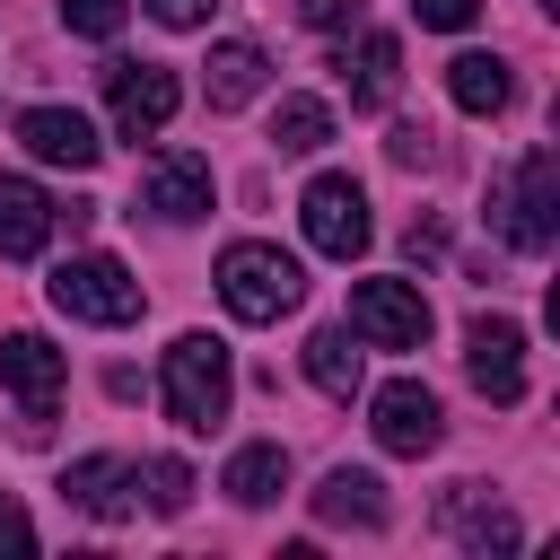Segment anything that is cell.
I'll return each mask as SVG.
<instances>
[{"label": "cell", "instance_id": "6da1fadb", "mask_svg": "<svg viewBox=\"0 0 560 560\" xmlns=\"http://www.w3.org/2000/svg\"><path fill=\"white\" fill-rule=\"evenodd\" d=\"M490 219L516 254H551V236H560V149H525L490 184Z\"/></svg>", "mask_w": 560, "mask_h": 560}, {"label": "cell", "instance_id": "7a4b0ae2", "mask_svg": "<svg viewBox=\"0 0 560 560\" xmlns=\"http://www.w3.org/2000/svg\"><path fill=\"white\" fill-rule=\"evenodd\" d=\"M219 298H228L236 324H280V315L306 298V271H298V254H280V245H262V236H236V245L219 254Z\"/></svg>", "mask_w": 560, "mask_h": 560}, {"label": "cell", "instance_id": "3957f363", "mask_svg": "<svg viewBox=\"0 0 560 560\" xmlns=\"http://www.w3.org/2000/svg\"><path fill=\"white\" fill-rule=\"evenodd\" d=\"M228 394H236V376H228V341H210V332H175V350H166V411H175V429L210 438V429L228 420Z\"/></svg>", "mask_w": 560, "mask_h": 560}, {"label": "cell", "instance_id": "277c9868", "mask_svg": "<svg viewBox=\"0 0 560 560\" xmlns=\"http://www.w3.org/2000/svg\"><path fill=\"white\" fill-rule=\"evenodd\" d=\"M52 306L70 315V324H131L140 315V280L114 262V254H79V262H61L52 271Z\"/></svg>", "mask_w": 560, "mask_h": 560}, {"label": "cell", "instance_id": "5b68a950", "mask_svg": "<svg viewBox=\"0 0 560 560\" xmlns=\"http://www.w3.org/2000/svg\"><path fill=\"white\" fill-rule=\"evenodd\" d=\"M96 79H105V105H114V131H122V140L166 131V122H175V105H184L175 70H158V61H105Z\"/></svg>", "mask_w": 560, "mask_h": 560}, {"label": "cell", "instance_id": "8992f818", "mask_svg": "<svg viewBox=\"0 0 560 560\" xmlns=\"http://www.w3.org/2000/svg\"><path fill=\"white\" fill-rule=\"evenodd\" d=\"M350 332L368 350H420L429 341V298L411 280H359L350 289Z\"/></svg>", "mask_w": 560, "mask_h": 560}, {"label": "cell", "instance_id": "52a82bcc", "mask_svg": "<svg viewBox=\"0 0 560 560\" xmlns=\"http://www.w3.org/2000/svg\"><path fill=\"white\" fill-rule=\"evenodd\" d=\"M368 429H376L385 455H429V446L446 438V411H438V394H429L420 376H394V385H376Z\"/></svg>", "mask_w": 560, "mask_h": 560}, {"label": "cell", "instance_id": "ba28073f", "mask_svg": "<svg viewBox=\"0 0 560 560\" xmlns=\"http://www.w3.org/2000/svg\"><path fill=\"white\" fill-rule=\"evenodd\" d=\"M298 210H306V245H315V254H332V262L368 254V192H359L350 175H315Z\"/></svg>", "mask_w": 560, "mask_h": 560}, {"label": "cell", "instance_id": "9c48e42d", "mask_svg": "<svg viewBox=\"0 0 560 560\" xmlns=\"http://www.w3.org/2000/svg\"><path fill=\"white\" fill-rule=\"evenodd\" d=\"M61 350L44 341V332H9L0 341V385L18 394V411H26V429H44L52 411H61Z\"/></svg>", "mask_w": 560, "mask_h": 560}, {"label": "cell", "instance_id": "30bf717a", "mask_svg": "<svg viewBox=\"0 0 560 560\" xmlns=\"http://www.w3.org/2000/svg\"><path fill=\"white\" fill-rule=\"evenodd\" d=\"M210 158L201 149H166V158H149V175H140V210H158L166 228H184V219H201L210 210Z\"/></svg>", "mask_w": 560, "mask_h": 560}, {"label": "cell", "instance_id": "8fae6325", "mask_svg": "<svg viewBox=\"0 0 560 560\" xmlns=\"http://www.w3.org/2000/svg\"><path fill=\"white\" fill-rule=\"evenodd\" d=\"M464 368H472V385H481L490 402H525V332H516L508 315H481V324L464 332Z\"/></svg>", "mask_w": 560, "mask_h": 560}, {"label": "cell", "instance_id": "7c38bea8", "mask_svg": "<svg viewBox=\"0 0 560 560\" xmlns=\"http://www.w3.org/2000/svg\"><path fill=\"white\" fill-rule=\"evenodd\" d=\"M140 464H122V455H79L70 472H61V499L79 508V516H96V525H122L140 499Z\"/></svg>", "mask_w": 560, "mask_h": 560}, {"label": "cell", "instance_id": "4fadbf2b", "mask_svg": "<svg viewBox=\"0 0 560 560\" xmlns=\"http://www.w3.org/2000/svg\"><path fill=\"white\" fill-rule=\"evenodd\" d=\"M18 140H26L44 166H70V175L105 158L96 122H88V114H70V105H26V114H18Z\"/></svg>", "mask_w": 560, "mask_h": 560}, {"label": "cell", "instance_id": "5bb4252c", "mask_svg": "<svg viewBox=\"0 0 560 560\" xmlns=\"http://www.w3.org/2000/svg\"><path fill=\"white\" fill-rule=\"evenodd\" d=\"M332 70H341L350 105H368V114H376V105H394V88H402V44L368 26L359 44H341V61H332Z\"/></svg>", "mask_w": 560, "mask_h": 560}, {"label": "cell", "instance_id": "9a60e30c", "mask_svg": "<svg viewBox=\"0 0 560 560\" xmlns=\"http://www.w3.org/2000/svg\"><path fill=\"white\" fill-rule=\"evenodd\" d=\"M438 525H446L455 542H472V551H516V516H508L481 481H455V490L438 499Z\"/></svg>", "mask_w": 560, "mask_h": 560}, {"label": "cell", "instance_id": "2e32d148", "mask_svg": "<svg viewBox=\"0 0 560 560\" xmlns=\"http://www.w3.org/2000/svg\"><path fill=\"white\" fill-rule=\"evenodd\" d=\"M52 192L44 184H26V175H0V254L9 262H26V254H44V236H52Z\"/></svg>", "mask_w": 560, "mask_h": 560}, {"label": "cell", "instance_id": "e0dca14e", "mask_svg": "<svg viewBox=\"0 0 560 560\" xmlns=\"http://www.w3.org/2000/svg\"><path fill=\"white\" fill-rule=\"evenodd\" d=\"M262 44H210V61H201V88H210V105L219 114H236V105H254L262 96Z\"/></svg>", "mask_w": 560, "mask_h": 560}, {"label": "cell", "instance_id": "ac0fdd59", "mask_svg": "<svg viewBox=\"0 0 560 560\" xmlns=\"http://www.w3.org/2000/svg\"><path fill=\"white\" fill-rule=\"evenodd\" d=\"M446 96H455L464 114H508L516 79H508L499 52H455V61H446Z\"/></svg>", "mask_w": 560, "mask_h": 560}, {"label": "cell", "instance_id": "d6986e66", "mask_svg": "<svg viewBox=\"0 0 560 560\" xmlns=\"http://www.w3.org/2000/svg\"><path fill=\"white\" fill-rule=\"evenodd\" d=\"M315 516H324V525H385V481L359 472V464H341V472H324Z\"/></svg>", "mask_w": 560, "mask_h": 560}, {"label": "cell", "instance_id": "ffe728a7", "mask_svg": "<svg viewBox=\"0 0 560 560\" xmlns=\"http://www.w3.org/2000/svg\"><path fill=\"white\" fill-rule=\"evenodd\" d=\"M306 376H315V394L350 402V394H359V332H350V324H324V332L306 341Z\"/></svg>", "mask_w": 560, "mask_h": 560}, {"label": "cell", "instance_id": "44dd1931", "mask_svg": "<svg viewBox=\"0 0 560 560\" xmlns=\"http://www.w3.org/2000/svg\"><path fill=\"white\" fill-rule=\"evenodd\" d=\"M219 490H228L236 508H262V499H280V490H289V455H280L271 438H262V446H236V455H228V481H219Z\"/></svg>", "mask_w": 560, "mask_h": 560}, {"label": "cell", "instance_id": "7402d4cb", "mask_svg": "<svg viewBox=\"0 0 560 560\" xmlns=\"http://www.w3.org/2000/svg\"><path fill=\"white\" fill-rule=\"evenodd\" d=\"M332 140V105L324 96H280V114H271V149L280 158H315Z\"/></svg>", "mask_w": 560, "mask_h": 560}, {"label": "cell", "instance_id": "603a6c76", "mask_svg": "<svg viewBox=\"0 0 560 560\" xmlns=\"http://www.w3.org/2000/svg\"><path fill=\"white\" fill-rule=\"evenodd\" d=\"M140 481H149V508H158V516H184V508H192V472H184L175 455H149Z\"/></svg>", "mask_w": 560, "mask_h": 560}, {"label": "cell", "instance_id": "cb8c5ba5", "mask_svg": "<svg viewBox=\"0 0 560 560\" xmlns=\"http://www.w3.org/2000/svg\"><path fill=\"white\" fill-rule=\"evenodd\" d=\"M122 9H131V0H61V26L105 44V35H122Z\"/></svg>", "mask_w": 560, "mask_h": 560}, {"label": "cell", "instance_id": "d4e9b609", "mask_svg": "<svg viewBox=\"0 0 560 560\" xmlns=\"http://www.w3.org/2000/svg\"><path fill=\"white\" fill-rule=\"evenodd\" d=\"M411 18H420V26H438V35H464V26L481 18V0H411Z\"/></svg>", "mask_w": 560, "mask_h": 560}, {"label": "cell", "instance_id": "484cf974", "mask_svg": "<svg viewBox=\"0 0 560 560\" xmlns=\"http://www.w3.org/2000/svg\"><path fill=\"white\" fill-rule=\"evenodd\" d=\"M385 149H394V166H429V158H438V131H420V122H402V131H394Z\"/></svg>", "mask_w": 560, "mask_h": 560}, {"label": "cell", "instance_id": "4316f807", "mask_svg": "<svg viewBox=\"0 0 560 560\" xmlns=\"http://www.w3.org/2000/svg\"><path fill=\"white\" fill-rule=\"evenodd\" d=\"M0 551H35V525H26V508L0 490Z\"/></svg>", "mask_w": 560, "mask_h": 560}, {"label": "cell", "instance_id": "83f0119b", "mask_svg": "<svg viewBox=\"0 0 560 560\" xmlns=\"http://www.w3.org/2000/svg\"><path fill=\"white\" fill-rule=\"evenodd\" d=\"M298 18L332 35V26H350V18H359V0H298Z\"/></svg>", "mask_w": 560, "mask_h": 560}, {"label": "cell", "instance_id": "f1b7e54d", "mask_svg": "<svg viewBox=\"0 0 560 560\" xmlns=\"http://www.w3.org/2000/svg\"><path fill=\"white\" fill-rule=\"evenodd\" d=\"M140 9H149L158 26H201V18H210V0H140Z\"/></svg>", "mask_w": 560, "mask_h": 560}, {"label": "cell", "instance_id": "f546056e", "mask_svg": "<svg viewBox=\"0 0 560 560\" xmlns=\"http://www.w3.org/2000/svg\"><path fill=\"white\" fill-rule=\"evenodd\" d=\"M402 245L429 262V254H446V228H438V219H411V228H402Z\"/></svg>", "mask_w": 560, "mask_h": 560}]
</instances>
